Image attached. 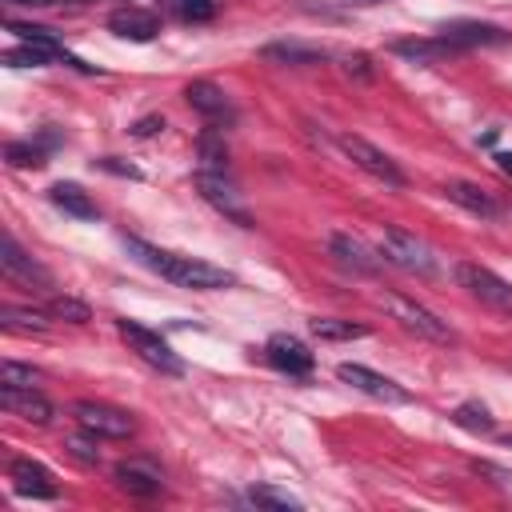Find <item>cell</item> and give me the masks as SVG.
Masks as SVG:
<instances>
[{
  "label": "cell",
  "mask_w": 512,
  "mask_h": 512,
  "mask_svg": "<svg viewBox=\"0 0 512 512\" xmlns=\"http://www.w3.org/2000/svg\"><path fill=\"white\" fill-rule=\"evenodd\" d=\"M0 404H4V412L20 416L28 424H52V416H56L52 400L44 392H36V388H4L0 384Z\"/></svg>",
  "instance_id": "16"
},
{
  "label": "cell",
  "mask_w": 512,
  "mask_h": 512,
  "mask_svg": "<svg viewBox=\"0 0 512 512\" xmlns=\"http://www.w3.org/2000/svg\"><path fill=\"white\" fill-rule=\"evenodd\" d=\"M44 312H48L52 320H68V324H88V320H92L88 304L76 300V296H64V292H52V296L44 300Z\"/></svg>",
  "instance_id": "25"
},
{
  "label": "cell",
  "mask_w": 512,
  "mask_h": 512,
  "mask_svg": "<svg viewBox=\"0 0 512 512\" xmlns=\"http://www.w3.org/2000/svg\"><path fill=\"white\" fill-rule=\"evenodd\" d=\"M496 164H500L504 172H512V152H500V156H496Z\"/></svg>",
  "instance_id": "37"
},
{
  "label": "cell",
  "mask_w": 512,
  "mask_h": 512,
  "mask_svg": "<svg viewBox=\"0 0 512 512\" xmlns=\"http://www.w3.org/2000/svg\"><path fill=\"white\" fill-rule=\"evenodd\" d=\"M8 4H52V0H8Z\"/></svg>",
  "instance_id": "38"
},
{
  "label": "cell",
  "mask_w": 512,
  "mask_h": 512,
  "mask_svg": "<svg viewBox=\"0 0 512 512\" xmlns=\"http://www.w3.org/2000/svg\"><path fill=\"white\" fill-rule=\"evenodd\" d=\"M196 148H200V160H204L208 172H224V164H228V148H224V140H220L216 132H204Z\"/></svg>",
  "instance_id": "30"
},
{
  "label": "cell",
  "mask_w": 512,
  "mask_h": 512,
  "mask_svg": "<svg viewBox=\"0 0 512 512\" xmlns=\"http://www.w3.org/2000/svg\"><path fill=\"white\" fill-rule=\"evenodd\" d=\"M344 72L368 80V76H372V60H368V56H344Z\"/></svg>",
  "instance_id": "34"
},
{
  "label": "cell",
  "mask_w": 512,
  "mask_h": 512,
  "mask_svg": "<svg viewBox=\"0 0 512 512\" xmlns=\"http://www.w3.org/2000/svg\"><path fill=\"white\" fill-rule=\"evenodd\" d=\"M336 144H340V152H344L360 172H368L372 180H380V184H388V188H404V172L396 168V160H392L388 152H380L376 144H368L364 136L340 132V136H336Z\"/></svg>",
  "instance_id": "5"
},
{
  "label": "cell",
  "mask_w": 512,
  "mask_h": 512,
  "mask_svg": "<svg viewBox=\"0 0 512 512\" xmlns=\"http://www.w3.org/2000/svg\"><path fill=\"white\" fill-rule=\"evenodd\" d=\"M72 416L84 432H92L100 440H124V436L136 432V420L124 408H112V404H100V400H76Z\"/></svg>",
  "instance_id": "6"
},
{
  "label": "cell",
  "mask_w": 512,
  "mask_h": 512,
  "mask_svg": "<svg viewBox=\"0 0 512 512\" xmlns=\"http://www.w3.org/2000/svg\"><path fill=\"white\" fill-rule=\"evenodd\" d=\"M312 336H320V340H360V336H368V324H352V320H336V316H316L312 320Z\"/></svg>",
  "instance_id": "27"
},
{
  "label": "cell",
  "mask_w": 512,
  "mask_h": 512,
  "mask_svg": "<svg viewBox=\"0 0 512 512\" xmlns=\"http://www.w3.org/2000/svg\"><path fill=\"white\" fill-rule=\"evenodd\" d=\"M184 100H188L204 120H212V124H232V120H236V108H232L228 92H224L220 84H212V80H192V84L184 88Z\"/></svg>",
  "instance_id": "12"
},
{
  "label": "cell",
  "mask_w": 512,
  "mask_h": 512,
  "mask_svg": "<svg viewBox=\"0 0 512 512\" xmlns=\"http://www.w3.org/2000/svg\"><path fill=\"white\" fill-rule=\"evenodd\" d=\"M108 28H112L116 36H124V40L148 44V40L160 32V20H156V12H148V8H120V12L108 16Z\"/></svg>",
  "instance_id": "19"
},
{
  "label": "cell",
  "mask_w": 512,
  "mask_h": 512,
  "mask_svg": "<svg viewBox=\"0 0 512 512\" xmlns=\"http://www.w3.org/2000/svg\"><path fill=\"white\" fill-rule=\"evenodd\" d=\"M376 304L388 312V320H396L404 332H412V336H420V340H432V344H452V340H456V332L448 328V320H440L432 308H424L420 300H412V296H404V292L384 288V292L376 296Z\"/></svg>",
  "instance_id": "2"
},
{
  "label": "cell",
  "mask_w": 512,
  "mask_h": 512,
  "mask_svg": "<svg viewBox=\"0 0 512 512\" xmlns=\"http://www.w3.org/2000/svg\"><path fill=\"white\" fill-rule=\"evenodd\" d=\"M336 376H340L344 384H352L356 392L372 396V400H388V404H408V400H412L408 388H400L396 380H388V376H380V372H372V368H364V364H340Z\"/></svg>",
  "instance_id": "10"
},
{
  "label": "cell",
  "mask_w": 512,
  "mask_h": 512,
  "mask_svg": "<svg viewBox=\"0 0 512 512\" xmlns=\"http://www.w3.org/2000/svg\"><path fill=\"white\" fill-rule=\"evenodd\" d=\"M248 500H252V504H264V508H300V500H292L288 492L264 488V484H256V488L248 492Z\"/></svg>",
  "instance_id": "33"
},
{
  "label": "cell",
  "mask_w": 512,
  "mask_h": 512,
  "mask_svg": "<svg viewBox=\"0 0 512 512\" xmlns=\"http://www.w3.org/2000/svg\"><path fill=\"white\" fill-rule=\"evenodd\" d=\"M264 356H268L272 368H280V372H288V376H308L312 364H316V356L308 352V344H300V340L288 336V332H276V336L264 344Z\"/></svg>",
  "instance_id": "14"
},
{
  "label": "cell",
  "mask_w": 512,
  "mask_h": 512,
  "mask_svg": "<svg viewBox=\"0 0 512 512\" xmlns=\"http://www.w3.org/2000/svg\"><path fill=\"white\" fill-rule=\"evenodd\" d=\"M8 32L20 36L24 44H40V48H60L56 32L52 28H40V24H20V20H8Z\"/></svg>",
  "instance_id": "31"
},
{
  "label": "cell",
  "mask_w": 512,
  "mask_h": 512,
  "mask_svg": "<svg viewBox=\"0 0 512 512\" xmlns=\"http://www.w3.org/2000/svg\"><path fill=\"white\" fill-rule=\"evenodd\" d=\"M352 4H380V0H352Z\"/></svg>",
  "instance_id": "39"
},
{
  "label": "cell",
  "mask_w": 512,
  "mask_h": 512,
  "mask_svg": "<svg viewBox=\"0 0 512 512\" xmlns=\"http://www.w3.org/2000/svg\"><path fill=\"white\" fill-rule=\"evenodd\" d=\"M44 376H40V368H32V364H16V360H4L0 364V384L4 388H36Z\"/></svg>",
  "instance_id": "29"
},
{
  "label": "cell",
  "mask_w": 512,
  "mask_h": 512,
  "mask_svg": "<svg viewBox=\"0 0 512 512\" xmlns=\"http://www.w3.org/2000/svg\"><path fill=\"white\" fill-rule=\"evenodd\" d=\"M264 60L308 68V64H324V48H312V44H296V40H280V44H264Z\"/></svg>",
  "instance_id": "22"
},
{
  "label": "cell",
  "mask_w": 512,
  "mask_h": 512,
  "mask_svg": "<svg viewBox=\"0 0 512 512\" xmlns=\"http://www.w3.org/2000/svg\"><path fill=\"white\" fill-rule=\"evenodd\" d=\"M328 252L336 256L340 268H352V272H360V276H372V272H380V264H384V256H376L364 240H356V236H348V232H332V236H328Z\"/></svg>",
  "instance_id": "15"
},
{
  "label": "cell",
  "mask_w": 512,
  "mask_h": 512,
  "mask_svg": "<svg viewBox=\"0 0 512 512\" xmlns=\"http://www.w3.org/2000/svg\"><path fill=\"white\" fill-rule=\"evenodd\" d=\"M116 332H120V340H124L144 364H152V368H160V372H168V376H180V372H184V360L168 348V340H164L160 332L144 328L140 320L120 316V320H116Z\"/></svg>",
  "instance_id": "3"
},
{
  "label": "cell",
  "mask_w": 512,
  "mask_h": 512,
  "mask_svg": "<svg viewBox=\"0 0 512 512\" xmlns=\"http://www.w3.org/2000/svg\"><path fill=\"white\" fill-rule=\"evenodd\" d=\"M444 196H448L452 204H460L464 212L480 216V220H496V216L504 212V208H500V200H496L488 188L472 184V180H448V184H444Z\"/></svg>",
  "instance_id": "18"
},
{
  "label": "cell",
  "mask_w": 512,
  "mask_h": 512,
  "mask_svg": "<svg viewBox=\"0 0 512 512\" xmlns=\"http://www.w3.org/2000/svg\"><path fill=\"white\" fill-rule=\"evenodd\" d=\"M124 248L144 264L152 268L156 276L180 284V288H192V292H220V288H232L236 276L228 268H216L208 260H196V256H180V252H168V248H156L140 236H124Z\"/></svg>",
  "instance_id": "1"
},
{
  "label": "cell",
  "mask_w": 512,
  "mask_h": 512,
  "mask_svg": "<svg viewBox=\"0 0 512 512\" xmlns=\"http://www.w3.org/2000/svg\"><path fill=\"white\" fill-rule=\"evenodd\" d=\"M100 168H108V172H124V176H140L136 168H128V164H116L112 156H108V160H100Z\"/></svg>",
  "instance_id": "36"
},
{
  "label": "cell",
  "mask_w": 512,
  "mask_h": 512,
  "mask_svg": "<svg viewBox=\"0 0 512 512\" xmlns=\"http://www.w3.org/2000/svg\"><path fill=\"white\" fill-rule=\"evenodd\" d=\"M452 424H456V428H464V432H472V436H488V432H496V420H492V416H488V408H484V404H476V400L460 404V408L452 412Z\"/></svg>",
  "instance_id": "26"
},
{
  "label": "cell",
  "mask_w": 512,
  "mask_h": 512,
  "mask_svg": "<svg viewBox=\"0 0 512 512\" xmlns=\"http://www.w3.org/2000/svg\"><path fill=\"white\" fill-rule=\"evenodd\" d=\"M440 40L460 52V48H492V44H508V32L496 28V24H484V20H452L440 28Z\"/></svg>",
  "instance_id": "11"
},
{
  "label": "cell",
  "mask_w": 512,
  "mask_h": 512,
  "mask_svg": "<svg viewBox=\"0 0 512 512\" xmlns=\"http://www.w3.org/2000/svg\"><path fill=\"white\" fill-rule=\"evenodd\" d=\"M0 324L8 332H48L52 316L44 308H16V304H4L0 308Z\"/></svg>",
  "instance_id": "23"
},
{
  "label": "cell",
  "mask_w": 512,
  "mask_h": 512,
  "mask_svg": "<svg viewBox=\"0 0 512 512\" xmlns=\"http://www.w3.org/2000/svg\"><path fill=\"white\" fill-rule=\"evenodd\" d=\"M8 480H12V488H16L20 496H32V500H56V480H52V472H48L44 464L28 460V456H20V460L8 464Z\"/></svg>",
  "instance_id": "17"
},
{
  "label": "cell",
  "mask_w": 512,
  "mask_h": 512,
  "mask_svg": "<svg viewBox=\"0 0 512 512\" xmlns=\"http://www.w3.org/2000/svg\"><path fill=\"white\" fill-rule=\"evenodd\" d=\"M0 268H4V276L8 280H20V284H40V288H48L52 284V276H48V268H40L20 244H16V236L12 232H4V240H0Z\"/></svg>",
  "instance_id": "13"
},
{
  "label": "cell",
  "mask_w": 512,
  "mask_h": 512,
  "mask_svg": "<svg viewBox=\"0 0 512 512\" xmlns=\"http://www.w3.org/2000/svg\"><path fill=\"white\" fill-rule=\"evenodd\" d=\"M196 192H200L216 212H224L228 220H236L240 228H252V212H248L244 196L236 192V184H232L224 172H208V168H200V172H196Z\"/></svg>",
  "instance_id": "7"
},
{
  "label": "cell",
  "mask_w": 512,
  "mask_h": 512,
  "mask_svg": "<svg viewBox=\"0 0 512 512\" xmlns=\"http://www.w3.org/2000/svg\"><path fill=\"white\" fill-rule=\"evenodd\" d=\"M48 200H52L60 212L76 216V220H96V216H100L96 200H92L80 184H52V188H48Z\"/></svg>",
  "instance_id": "21"
},
{
  "label": "cell",
  "mask_w": 512,
  "mask_h": 512,
  "mask_svg": "<svg viewBox=\"0 0 512 512\" xmlns=\"http://www.w3.org/2000/svg\"><path fill=\"white\" fill-rule=\"evenodd\" d=\"M456 280H460V288H468L476 300L492 304L496 312H512V284L500 280L492 268L472 264V260H460V264H456Z\"/></svg>",
  "instance_id": "8"
},
{
  "label": "cell",
  "mask_w": 512,
  "mask_h": 512,
  "mask_svg": "<svg viewBox=\"0 0 512 512\" xmlns=\"http://www.w3.org/2000/svg\"><path fill=\"white\" fill-rule=\"evenodd\" d=\"M112 480H116V488H120V492L140 496V500H152V496H160V492H164V472H160L152 460H144V456L120 460V464L112 468Z\"/></svg>",
  "instance_id": "9"
},
{
  "label": "cell",
  "mask_w": 512,
  "mask_h": 512,
  "mask_svg": "<svg viewBox=\"0 0 512 512\" xmlns=\"http://www.w3.org/2000/svg\"><path fill=\"white\" fill-rule=\"evenodd\" d=\"M380 256L388 260V264H396V268H404V272H416V276H436V256H432V248L416 236V232H408V228H384V240H380Z\"/></svg>",
  "instance_id": "4"
},
{
  "label": "cell",
  "mask_w": 512,
  "mask_h": 512,
  "mask_svg": "<svg viewBox=\"0 0 512 512\" xmlns=\"http://www.w3.org/2000/svg\"><path fill=\"white\" fill-rule=\"evenodd\" d=\"M392 52H396V56H408V60H416V64H436V60L448 56L452 48H448L440 36H432V40H396Z\"/></svg>",
  "instance_id": "24"
},
{
  "label": "cell",
  "mask_w": 512,
  "mask_h": 512,
  "mask_svg": "<svg viewBox=\"0 0 512 512\" xmlns=\"http://www.w3.org/2000/svg\"><path fill=\"white\" fill-rule=\"evenodd\" d=\"M168 8H172L184 24H208V20L220 12L216 0H168Z\"/></svg>",
  "instance_id": "28"
},
{
  "label": "cell",
  "mask_w": 512,
  "mask_h": 512,
  "mask_svg": "<svg viewBox=\"0 0 512 512\" xmlns=\"http://www.w3.org/2000/svg\"><path fill=\"white\" fill-rule=\"evenodd\" d=\"M160 128H164V120H160V116H144V120H136V124H132V136H140V140H144V136H156Z\"/></svg>",
  "instance_id": "35"
},
{
  "label": "cell",
  "mask_w": 512,
  "mask_h": 512,
  "mask_svg": "<svg viewBox=\"0 0 512 512\" xmlns=\"http://www.w3.org/2000/svg\"><path fill=\"white\" fill-rule=\"evenodd\" d=\"M56 144H60L56 132H40V140H12V144L4 148V160H8L12 168H40Z\"/></svg>",
  "instance_id": "20"
},
{
  "label": "cell",
  "mask_w": 512,
  "mask_h": 512,
  "mask_svg": "<svg viewBox=\"0 0 512 512\" xmlns=\"http://www.w3.org/2000/svg\"><path fill=\"white\" fill-rule=\"evenodd\" d=\"M96 440H100V436H92V432H88V436H68V440H64V452H68L76 464H88V468H92V464H100Z\"/></svg>",
  "instance_id": "32"
}]
</instances>
